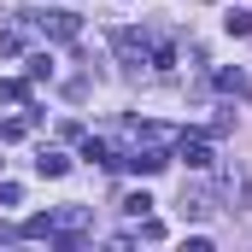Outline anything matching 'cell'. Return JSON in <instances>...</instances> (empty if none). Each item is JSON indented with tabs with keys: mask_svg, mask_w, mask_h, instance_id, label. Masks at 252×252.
I'll list each match as a JSON object with an SVG mask.
<instances>
[{
	"mask_svg": "<svg viewBox=\"0 0 252 252\" xmlns=\"http://www.w3.org/2000/svg\"><path fill=\"white\" fill-rule=\"evenodd\" d=\"M18 235H24V241H53V217H30Z\"/></svg>",
	"mask_w": 252,
	"mask_h": 252,
	"instance_id": "30bf717a",
	"label": "cell"
},
{
	"mask_svg": "<svg viewBox=\"0 0 252 252\" xmlns=\"http://www.w3.org/2000/svg\"><path fill=\"white\" fill-rule=\"evenodd\" d=\"M176 158H182L188 170H211V164H217V158H211V141H205V135H182V141H176Z\"/></svg>",
	"mask_w": 252,
	"mask_h": 252,
	"instance_id": "3957f363",
	"label": "cell"
},
{
	"mask_svg": "<svg viewBox=\"0 0 252 252\" xmlns=\"http://www.w3.org/2000/svg\"><path fill=\"white\" fill-rule=\"evenodd\" d=\"M35 170H41V176H64V170H70V158H64L59 147H41V153H35Z\"/></svg>",
	"mask_w": 252,
	"mask_h": 252,
	"instance_id": "8992f818",
	"label": "cell"
},
{
	"mask_svg": "<svg viewBox=\"0 0 252 252\" xmlns=\"http://www.w3.org/2000/svg\"><path fill=\"white\" fill-rule=\"evenodd\" d=\"M217 188H223V199L235 205V211H252V176L229 158V164H217Z\"/></svg>",
	"mask_w": 252,
	"mask_h": 252,
	"instance_id": "6da1fadb",
	"label": "cell"
},
{
	"mask_svg": "<svg viewBox=\"0 0 252 252\" xmlns=\"http://www.w3.org/2000/svg\"><path fill=\"white\" fill-rule=\"evenodd\" d=\"M112 41H118V53H124L129 64H141V53H147V47H153V35H147V30H118V35H112Z\"/></svg>",
	"mask_w": 252,
	"mask_h": 252,
	"instance_id": "5b68a950",
	"label": "cell"
},
{
	"mask_svg": "<svg viewBox=\"0 0 252 252\" xmlns=\"http://www.w3.org/2000/svg\"><path fill=\"white\" fill-rule=\"evenodd\" d=\"M124 164H129V170H135V176H158V170H164L170 158H164V147H153V141H141V147L129 153Z\"/></svg>",
	"mask_w": 252,
	"mask_h": 252,
	"instance_id": "277c9868",
	"label": "cell"
},
{
	"mask_svg": "<svg viewBox=\"0 0 252 252\" xmlns=\"http://www.w3.org/2000/svg\"><path fill=\"white\" fill-rule=\"evenodd\" d=\"M124 211H129V217H147V211H153V193H147V188H141V193H129V199H124Z\"/></svg>",
	"mask_w": 252,
	"mask_h": 252,
	"instance_id": "5bb4252c",
	"label": "cell"
},
{
	"mask_svg": "<svg viewBox=\"0 0 252 252\" xmlns=\"http://www.w3.org/2000/svg\"><path fill=\"white\" fill-rule=\"evenodd\" d=\"M223 30H229V35H252V12L247 6H229V12H223Z\"/></svg>",
	"mask_w": 252,
	"mask_h": 252,
	"instance_id": "9c48e42d",
	"label": "cell"
},
{
	"mask_svg": "<svg viewBox=\"0 0 252 252\" xmlns=\"http://www.w3.org/2000/svg\"><path fill=\"white\" fill-rule=\"evenodd\" d=\"M0 106H30V82H12V76H0Z\"/></svg>",
	"mask_w": 252,
	"mask_h": 252,
	"instance_id": "ba28073f",
	"label": "cell"
},
{
	"mask_svg": "<svg viewBox=\"0 0 252 252\" xmlns=\"http://www.w3.org/2000/svg\"><path fill=\"white\" fill-rule=\"evenodd\" d=\"M47 76H53V53H35L30 59V82H47Z\"/></svg>",
	"mask_w": 252,
	"mask_h": 252,
	"instance_id": "9a60e30c",
	"label": "cell"
},
{
	"mask_svg": "<svg viewBox=\"0 0 252 252\" xmlns=\"http://www.w3.org/2000/svg\"><path fill=\"white\" fill-rule=\"evenodd\" d=\"M30 124H35L30 112H24V118H6V124H0V141H24V135H30Z\"/></svg>",
	"mask_w": 252,
	"mask_h": 252,
	"instance_id": "8fae6325",
	"label": "cell"
},
{
	"mask_svg": "<svg viewBox=\"0 0 252 252\" xmlns=\"http://www.w3.org/2000/svg\"><path fill=\"white\" fill-rule=\"evenodd\" d=\"M82 158H94V164H118V158H112V147H106V141H82Z\"/></svg>",
	"mask_w": 252,
	"mask_h": 252,
	"instance_id": "4fadbf2b",
	"label": "cell"
},
{
	"mask_svg": "<svg viewBox=\"0 0 252 252\" xmlns=\"http://www.w3.org/2000/svg\"><path fill=\"white\" fill-rule=\"evenodd\" d=\"M30 24H35L47 41H76V35H82V18H76V12H53V6H47V12H30Z\"/></svg>",
	"mask_w": 252,
	"mask_h": 252,
	"instance_id": "7a4b0ae2",
	"label": "cell"
},
{
	"mask_svg": "<svg viewBox=\"0 0 252 252\" xmlns=\"http://www.w3.org/2000/svg\"><path fill=\"white\" fill-rule=\"evenodd\" d=\"M211 211V193L205 188H182V217H205Z\"/></svg>",
	"mask_w": 252,
	"mask_h": 252,
	"instance_id": "52a82bcc",
	"label": "cell"
},
{
	"mask_svg": "<svg viewBox=\"0 0 252 252\" xmlns=\"http://www.w3.org/2000/svg\"><path fill=\"white\" fill-rule=\"evenodd\" d=\"M153 70H164V76L176 70V53H170V41H153Z\"/></svg>",
	"mask_w": 252,
	"mask_h": 252,
	"instance_id": "7c38bea8",
	"label": "cell"
}]
</instances>
